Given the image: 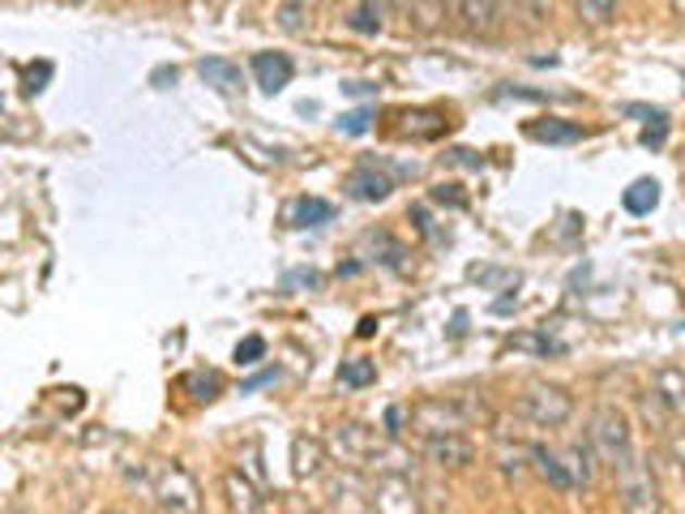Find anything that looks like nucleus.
<instances>
[{
	"label": "nucleus",
	"instance_id": "1a4fd4ad",
	"mask_svg": "<svg viewBox=\"0 0 685 514\" xmlns=\"http://www.w3.org/2000/svg\"><path fill=\"white\" fill-rule=\"evenodd\" d=\"M223 502H227V511L232 514H266V498H262V489L240 472V467H232V472H223Z\"/></svg>",
	"mask_w": 685,
	"mask_h": 514
},
{
	"label": "nucleus",
	"instance_id": "f8f14e48",
	"mask_svg": "<svg viewBox=\"0 0 685 514\" xmlns=\"http://www.w3.org/2000/svg\"><path fill=\"white\" fill-rule=\"evenodd\" d=\"M291 472H296V480H317L326 472V446L300 434L291 441Z\"/></svg>",
	"mask_w": 685,
	"mask_h": 514
},
{
	"label": "nucleus",
	"instance_id": "bb28decb",
	"mask_svg": "<svg viewBox=\"0 0 685 514\" xmlns=\"http://www.w3.org/2000/svg\"><path fill=\"white\" fill-rule=\"evenodd\" d=\"M278 17H283V30H300V0H287L278 9Z\"/></svg>",
	"mask_w": 685,
	"mask_h": 514
},
{
	"label": "nucleus",
	"instance_id": "4468645a",
	"mask_svg": "<svg viewBox=\"0 0 685 514\" xmlns=\"http://www.w3.org/2000/svg\"><path fill=\"white\" fill-rule=\"evenodd\" d=\"M454 9H459L463 26H468L472 35H488V30L497 26V9H501V0H454Z\"/></svg>",
	"mask_w": 685,
	"mask_h": 514
},
{
	"label": "nucleus",
	"instance_id": "a211bd4d",
	"mask_svg": "<svg viewBox=\"0 0 685 514\" xmlns=\"http://www.w3.org/2000/svg\"><path fill=\"white\" fill-rule=\"evenodd\" d=\"M287 220H291V227H322V223L335 220V206L322 198H300V202H291Z\"/></svg>",
	"mask_w": 685,
	"mask_h": 514
},
{
	"label": "nucleus",
	"instance_id": "393cba45",
	"mask_svg": "<svg viewBox=\"0 0 685 514\" xmlns=\"http://www.w3.org/2000/svg\"><path fill=\"white\" fill-rule=\"evenodd\" d=\"M262 352H266V339H262V335H249V339L236 348V365H258Z\"/></svg>",
	"mask_w": 685,
	"mask_h": 514
},
{
	"label": "nucleus",
	"instance_id": "dca6fc26",
	"mask_svg": "<svg viewBox=\"0 0 685 514\" xmlns=\"http://www.w3.org/2000/svg\"><path fill=\"white\" fill-rule=\"evenodd\" d=\"M527 459L536 463V472L545 476L557 493H574V485H570V476H565V467H561L557 450H548V446H532V450H527Z\"/></svg>",
	"mask_w": 685,
	"mask_h": 514
},
{
	"label": "nucleus",
	"instance_id": "b1692460",
	"mask_svg": "<svg viewBox=\"0 0 685 514\" xmlns=\"http://www.w3.org/2000/svg\"><path fill=\"white\" fill-rule=\"evenodd\" d=\"M613 4L616 0H578V13H583L591 26H600V22H609V17H613Z\"/></svg>",
	"mask_w": 685,
	"mask_h": 514
},
{
	"label": "nucleus",
	"instance_id": "9b49d317",
	"mask_svg": "<svg viewBox=\"0 0 685 514\" xmlns=\"http://www.w3.org/2000/svg\"><path fill=\"white\" fill-rule=\"evenodd\" d=\"M557 459H561V467H565V476H570L574 493H578V489H587V485L596 480V454H591V446H587V441H570L565 450H557Z\"/></svg>",
	"mask_w": 685,
	"mask_h": 514
},
{
	"label": "nucleus",
	"instance_id": "f257e3e1",
	"mask_svg": "<svg viewBox=\"0 0 685 514\" xmlns=\"http://www.w3.org/2000/svg\"><path fill=\"white\" fill-rule=\"evenodd\" d=\"M616 472V498L625 514H664V493L656 480V467L643 450H630L613 463Z\"/></svg>",
	"mask_w": 685,
	"mask_h": 514
},
{
	"label": "nucleus",
	"instance_id": "7c9ffc66",
	"mask_svg": "<svg viewBox=\"0 0 685 514\" xmlns=\"http://www.w3.org/2000/svg\"><path fill=\"white\" fill-rule=\"evenodd\" d=\"M390 4H395L399 13H408V9H411V0H390Z\"/></svg>",
	"mask_w": 685,
	"mask_h": 514
},
{
	"label": "nucleus",
	"instance_id": "2eb2a0df",
	"mask_svg": "<svg viewBox=\"0 0 685 514\" xmlns=\"http://www.w3.org/2000/svg\"><path fill=\"white\" fill-rule=\"evenodd\" d=\"M347 189H351V198H360V202H382V198L390 193V180H386L377 167H356L351 180H347Z\"/></svg>",
	"mask_w": 685,
	"mask_h": 514
},
{
	"label": "nucleus",
	"instance_id": "9d476101",
	"mask_svg": "<svg viewBox=\"0 0 685 514\" xmlns=\"http://www.w3.org/2000/svg\"><path fill=\"white\" fill-rule=\"evenodd\" d=\"M326 498H331V511L335 514H369V485L356 476V467H347L342 476L331 480Z\"/></svg>",
	"mask_w": 685,
	"mask_h": 514
},
{
	"label": "nucleus",
	"instance_id": "c85d7f7f",
	"mask_svg": "<svg viewBox=\"0 0 685 514\" xmlns=\"http://www.w3.org/2000/svg\"><path fill=\"white\" fill-rule=\"evenodd\" d=\"M342 129H347V134H364V129H369V112H351V116H342Z\"/></svg>",
	"mask_w": 685,
	"mask_h": 514
},
{
	"label": "nucleus",
	"instance_id": "0eeeda50",
	"mask_svg": "<svg viewBox=\"0 0 685 514\" xmlns=\"http://www.w3.org/2000/svg\"><path fill=\"white\" fill-rule=\"evenodd\" d=\"M377 446H382V438L373 434V429H364V425H339L335 434H331V450L339 454L347 467H369V459L377 454Z\"/></svg>",
	"mask_w": 685,
	"mask_h": 514
},
{
	"label": "nucleus",
	"instance_id": "a878e982",
	"mask_svg": "<svg viewBox=\"0 0 685 514\" xmlns=\"http://www.w3.org/2000/svg\"><path fill=\"white\" fill-rule=\"evenodd\" d=\"M351 26H356L360 35H373V30L382 26V22L373 17V4H360V9H356V17H351Z\"/></svg>",
	"mask_w": 685,
	"mask_h": 514
},
{
	"label": "nucleus",
	"instance_id": "412c9836",
	"mask_svg": "<svg viewBox=\"0 0 685 514\" xmlns=\"http://www.w3.org/2000/svg\"><path fill=\"white\" fill-rule=\"evenodd\" d=\"M656 403H664L669 408V416H682V373L677 368H664L660 377H656Z\"/></svg>",
	"mask_w": 685,
	"mask_h": 514
},
{
	"label": "nucleus",
	"instance_id": "423d86ee",
	"mask_svg": "<svg viewBox=\"0 0 685 514\" xmlns=\"http://www.w3.org/2000/svg\"><path fill=\"white\" fill-rule=\"evenodd\" d=\"M519 412H523L532 425H540V429H561V425L570 421V412H574V399H570L561 386H532V390L519 399Z\"/></svg>",
	"mask_w": 685,
	"mask_h": 514
},
{
	"label": "nucleus",
	"instance_id": "f3484780",
	"mask_svg": "<svg viewBox=\"0 0 685 514\" xmlns=\"http://www.w3.org/2000/svg\"><path fill=\"white\" fill-rule=\"evenodd\" d=\"M198 74H202L205 86H214L219 95H236V90H240V65H232V61L210 57V61L198 65Z\"/></svg>",
	"mask_w": 685,
	"mask_h": 514
},
{
	"label": "nucleus",
	"instance_id": "20e7f679",
	"mask_svg": "<svg viewBox=\"0 0 685 514\" xmlns=\"http://www.w3.org/2000/svg\"><path fill=\"white\" fill-rule=\"evenodd\" d=\"M420 489L411 476L399 472H377V480L369 485V514H420Z\"/></svg>",
	"mask_w": 685,
	"mask_h": 514
},
{
	"label": "nucleus",
	"instance_id": "39448f33",
	"mask_svg": "<svg viewBox=\"0 0 685 514\" xmlns=\"http://www.w3.org/2000/svg\"><path fill=\"white\" fill-rule=\"evenodd\" d=\"M587 446H591V454H600L609 467H613L621 454H630L634 450V434H630V421L616 412V408H600L596 416H591V429H587Z\"/></svg>",
	"mask_w": 685,
	"mask_h": 514
},
{
	"label": "nucleus",
	"instance_id": "4be33fe9",
	"mask_svg": "<svg viewBox=\"0 0 685 514\" xmlns=\"http://www.w3.org/2000/svg\"><path fill=\"white\" fill-rule=\"evenodd\" d=\"M339 381H342V386H351V390H360V386H373V381H377V365H373V361H342Z\"/></svg>",
	"mask_w": 685,
	"mask_h": 514
},
{
	"label": "nucleus",
	"instance_id": "c756f323",
	"mask_svg": "<svg viewBox=\"0 0 685 514\" xmlns=\"http://www.w3.org/2000/svg\"><path fill=\"white\" fill-rule=\"evenodd\" d=\"M523 13L532 17V22H545L548 13V0H523Z\"/></svg>",
	"mask_w": 685,
	"mask_h": 514
},
{
	"label": "nucleus",
	"instance_id": "5701e85b",
	"mask_svg": "<svg viewBox=\"0 0 685 514\" xmlns=\"http://www.w3.org/2000/svg\"><path fill=\"white\" fill-rule=\"evenodd\" d=\"M185 390H194V399H214L219 394V377L214 373H189Z\"/></svg>",
	"mask_w": 685,
	"mask_h": 514
},
{
	"label": "nucleus",
	"instance_id": "7ed1b4c3",
	"mask_svg": "<svg viewBox=\"0 0 685 514\" xmlns=\"http://www.w3.org/2000/svg\"><path fill=\"white\" fill-rule=\"evenodd\" d=\"M476 416H484V408L476 403H468V399H428V403H420L415 412H411V425L428 438V434H463Z\"/></svg>",
	"mask_w": 685,
	"mask_h": 514
},
{
	"label": "nucleus",
	"instance_id": "f03ea898",
	"mask_svg": "<svg viewBox=\"0 0 685 514\" xmlns=\"http://www.w3.org/2000/svg\"><path fill=\"white\" fill-rule=\"evenodd\" d=\"M146 485H150V498L159 502L163 514L202 511V489H198V480L189 476V467L176 463V459H154V463L146 467Z\"/></svg>",
	"mask_w": 685,
	"mask_h": 514
},
{
	"label": "nucleus",
	"instance_id": "aec40b11",
	"mask_svg": "<svg viewBox=\"0 0 685 514\" xmlns=\"http://www.w3.org/2000/svg\"><path fill=\"white\" fill-rule=\"evenodd\" d=\"M527 134H532L536 142H557V147H565V142H578V138H583V129H578V125H570V121H552V116H548V121H536Z\"/></svg>",
	"mask_w": 685,
	"mask_h": 514
},
{
	"label": "nucleus",
	"instance_id": "6e6552de",
	"mask_svg": "<svg viewBox=\"0 0 685 514\" xmlns=\"http://www.w3.org/2000/svg\"><path fill=\"white\" fill-rule=\"evenodd\" d=\"M424 459H428L433 467L463 472V467H472L476 450H472V441L463 438V434H428V438H424Z\"/></svg>",
	"mask_w": 685,
	"mask_h": 514
},
{
	"label": "nucleus",
	"instance_id": "ddd939ff",
	"mask_svg": "<svg viewBox=\"0 0 685 514\" xmlns=\"http://www.w3.org/2000/svg\"><path fill=\"white\" fill-rule=\"evenodd\" d=\"M291 57H283V52H258L253 57V77H258V86L266 90V95H278L287 82H291Z\"/></svg>",
	"mask_w": 685,
	"mask_h": 514
},
{
	"label": "nucleus",
	"instance_id": "cd10ccee",
	"mask_svg": "<svg viewBox=\"0 0 685 514\" xmlns=\"http://www.w3.org/2000/svg\"><path fill=\"white\" fill-rule=\"evenodd\" d=\"M48 77H52V65H39V70H26V90H30V95H35V90H43L39 82H48Z\"/></svg>",
	"mask_w": 685,
	"mask_h": 514
},
{
	"label": "nucleus",
	"instance_id": "6ab92c4d",
	"mask_svg": "<svg viewBox=\"0 0 685 514\" xmlns=\"http://www.w3.org/2000/svg\"><path fill=\"white\" fill-rule=\"evenodd\" d=\"M656 206H660V185L656 180H634L625 189V211L630 215H651Z\"/></svg>",
	"mask_w": 685,
	"mask_h": 514
}]
</instances>
